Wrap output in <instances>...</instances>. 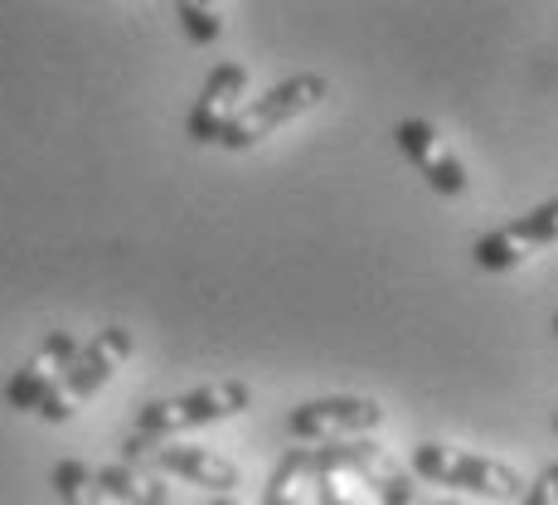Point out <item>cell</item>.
<instances>
[{
	"mask_svg": "<svg viewBox=\"0 0 558 505\" xmlns=\"http://www.w3.org/2000/svg\"><path fill=\"white\" fill-rule=\"evenodd\" d=\"M253 389L243 380H219V384H199L190 394H175V399H151L146 408H136L132 437H146V443H166L175 433H190V428H209L223 423V418L248 413Z\"/></svg>",
	"mask_w": 558,
	"mask_h": 505,
	"instance_id": "cell-1",
	"label": "cell"
},
{
	"mask_svg": "<svg viewBox=\"0 0 558 505\" xmlns=\"http://www.w3.org/2000/svg\"><path fill=\"white\" fill-rule=\"evenodd\" d=\"M413 477L433 481V486L471 491V496H486V501H520L524 496V477L510 461L486 457V453H466V447H452V443H417Z\"/></svg>",
	"mask_w": 558,
	"mask_h": 505,
	"instance_id": "cell-2",
	"label": "cell"
},
{
	"mask_svg": "<svg viewBox=\"0 0 558 505\" xmlns=\"http://www.w3.org/2000/svg\"><path fill=\"white\" fill-rule=\"evenodd\" d=\"M326 93H330V83L320 79V73H292V79H282L277 88H267L263 98L243 103L239 112L229 117V127L219 132V146L223 152H248V146L267 142L277 127L296 122L302 112L320 107L326 103Z\"/></svg>",
	"mask_w": 558,
	"mask_h": 505,
	"instance_id": "cell-3",
	"label": "cell"
},
{
	"mask_svg": "<svg viewBox=\"0 0 558 505\" xmlns=\"http://www.w3.org/2000/svg\"><path fill=\"white\" fill-rule=\"evenodd\" d=\"M73 354H78L73 330H49L45 346L29 354L15 374H10L5 404L15 408V413H39L45 423H69L73 404H69V394H63L59 374H63V364H69Z\"/></svg>",
	"mask_w": 558,
	"mask_h": 505,
	"instance_id": "cell-4",
	"label": "cell"
},
{
	"mask_svg": "<svg viewBox=\"0 0 558 505\" xmlns=\"http://www.w3.org/2000/svg\"><path fill=\"white\" fill-rule=\"evenodd\" d=\"M384 423V408L360 394H326L306 399L287 413V433L296 443H340V437H369Z\"/></svg>",
	"mask_w": 558,
	"mask_h": 505,
	"instance_id": "cell-5",
	"label": "cell"
},
{
	"mask_svg": "<svg viewBox=\"0 0 558 505\" xmlns=\"http://www.w3.org/2000/svg\"><path fill=\"white\" fill-rule=\"evenodd\" d=\"M393 146L413 160V170L437 190V195H447V200L466 195V166L457 160V152L447 146V136L437 132L433 122H423V117H403V122L393 127Z\"/></svg>",
	"mask_w": 558,
	"mask_h": 505,
	"instance_id": "cell-6",
	"label": "cell"
},
{
	"mask_svg": "<svg viewBox=\"0 0 558 505\" xmlns=\"http://www.w3.org/2000/svg\"><path fill=\"white\" fill-rule=\"evenodd\" d=\"M132 346L136 340H132V330L126 326H102L93 340H78V354H73V360L63 364V374H59L69 404L73 399H93V394H98L117 370H122V360L132 354Z\"/></svg>",
	"mask_w": 558,
	"mask_h": 505,
	"instance_id": "cell-7",
	"label": "cell"
},
{
	"mask_svg": "<svg viewBox=\"0 0 558 505\" xmlns=\"http://www.w3.org/2000/svg\"><path fill=\"white\" fill-rule=\"evenodd\" d=\"M243 93H248V69H243V63H219V69L204 79L199 98H195V107H190V117H185L190 142L219 146V132L229 127V117L243 107L239 103Z\"/></svg>",
	"mask_w": 558,
	"mask_h": 505,
	"instance_id": "cell-8",
	"label": "cell"
},
{
	"mask_svg": "<svg viewBox=\"0 0 558 505\" xmlns=\"http://www.w3.org/2000/svg\"><path fill=\"white\" fill-rule=\"evenodd\" d=\"M142 461H151L160 477H180V481H190V486L214 491V496H229L243 481L229 457H219L214 447H195V443H156Z\"/></svg>",
	"mask_w": 558,
	"mask_h": 505,
	"instance_id": "cell-9",
	"label": "cell"
},
{
	"mask_svg": "<svg viewBox=\"0 0 558 505\" xmlns=\"http://www.w3.org/2000/svg\"><path fill=\"white\" fill-rule=\"evenodd\" d=\"M93 481H98L102 501H122V505H166L170 501L166 481L151 477V471H142V467H132V461L93 467Z\"/></svg>",
	"mask_w": 558,
	"mask_h": 505,
	"instance_id": "cell-10",
	"label": "cell"
},
{
	"mask_svg": "<svg viewBox=\"0 0 558 505\" xmlns=\"http://www.w3.org/2000/svg\"><path fill=\"white\" fill-rule=\"evenodd\" d=\"M302 481H311L306 471V447H287L282 461L272 467L263 491V505H302Z\"/></svg>",
	"mask_w": 558,
	"mask_h": 505,
	"instance_id": "cell-11",
	"label": "cell"
},
{
	"mask_svg": "<svg viewBox=\"0 0 558 505\" xmlns=\"http://www.w3.org/2000/svg\"><path fill=\"white\" fill-rule=\"evenodd\" d=\"M49 481H53V491H59L63 505H102V491H98V481H93L88 461L63 457L59 467L49 471Z\"/></svg>",
	"mask_w": 558,
	"mask_h": 505,
	"instance_id": "cell-12",
	"label": "cell"
},
{
	"mask_svg": "<svg viewBox=\"0 0 558 505\" xmlns=\"http://www.w3.org/2000/svg\"><path fill=\"white\" fill-rule=\"evenodd\" d=\"M355 477H360V481H369L374 496H379V505H413V481H408V471H403V467H393L389 453L374 457V461H364Z\"/></svg>",
	"mask_w": 558,
	"mask_h": 505,
	"instance_id": "cell-13",
	"label": "cell"
},
{
	"mask_svg": "<svg viewBox=\"0 0 558 505\" xmlns=\"http://www.w3.org/2000/svg\"><path fill=\"white\" fill-rule=\"evenodd\" d=\"M506 233L520 249H549V243H558V200H544L539 209H530V214H520V219H510L506 224Z\"/></svg>",
	"mask_w": 558,
	"mask_h": 505,
	"instance_id": "cell-14",
	"label": "cell"
},
{
	"mask_svg": "<svg viewBox=\"0 0 558 505\" xmlns=\"http://www.w3.org/2000/svg\"><path fill=\"white\" fill-rule=\"evenodd\" d=\"M471 257H476V267H486V273H510V267L530 263V249H520L506 229H496L471 243Z\"/></svg>",
	"mask_w": 558,
	"mask_h": 505,
	"instance_id": "cell-15",
	"label": "cell"
},
{
	"mask_svg": "<svg viewBox=\"0 0 558 505\" xmlns=\"http://www.w3.org/2000/svg\"><path fill=\"white\" fill-rule=\"evenodd\" d=\"M175 20H180V29H185L195 45H214V39L223 35V20H219V10L214 5H195V0H180L175 5Z\"/></svg>",
	"mask_w": 558,
	"mask_h": 505,
	"instance_id": "cell-16",
	"label": "cell"
},
{
	"mask_svg": "<svg viewBox=\"0 0 558 505\" xmlns=\"http://www.w3.org/2000/svg\"><path fill=\"white\" fill-rule=\"evenodd\" d=\"M520 505H558V461H549V467H544L539 477L524 486Z\"/></svg>",
	"mask_w": 558,
	"mask_h": 505,
	"instance_id": "cell-17",
	"label": "cell"
},
{
	"mask_svg": "<svg viewBox=\"0 0 558 505\" xmlns=\"http://www.w3.org/2000/svg\"><path fill=\"white\" fill-rule=\"evenodd\" d=\"M316 505H355L340 491V477H316Z\"/></svg>",
	"mask_w": 558,
	"mask_h": 505,
	"instance_id": "cell-18",
	"label": "cell"
},
{
	"mask_svg": "<svg viewBox=\"0 0 558 505\" xmlns=\"http://www.w3.org/2000/svg\"><path fill=\"white\" fill-rule=\"evenodd\" d=\"M209 505H239V501H229V496H219V501H209Z\"/></svg>",
	"mask_w": 558,
	"mask_h": 505,
	"instance_id": "cell-19",
	"label": "cell"
},
{
	"mask_svg": "<svg viewBox=\"0 0 558 505\" xmlns=\"http://www.w3.org/2000/svg\"><path fill=\"white\" fill-rule=\"evenodd\" d=\"M437 505H461V501H437Z\"/></svg>",
	"mask_w": 558,
	"mask_h": 505,
	"instance_id": "cell-20",
	"label": "cell"
},
{
	"mask_svg": "<svg viewBox=\"0 0 558 505\" xmlns=\"http://www.w3.org/2000/svg\"><path fill=\"white\" fill-rule=\"evenodd\" d=\"M554 340H558V316H554Z\"/></svg>",
	"mask_w": 558,
	"mask_h": 505,
	"instance_id": "cell-21",
	"label": "cell"
},
{
	"mask_svg": "<svg viewBox=\"0 0 558 505\" xmlns=\"http://www.w3.org/2000/svg\"><path fill=\"white\" fill-rule=\"evenodd\" d=\"M554 433H558V413H554Z\"/></svg>",
	"mask_w": 558,
	"mask_h": 505,
	"instance_id": "cell-22",
	"label": "cell"
}]
</instances>
